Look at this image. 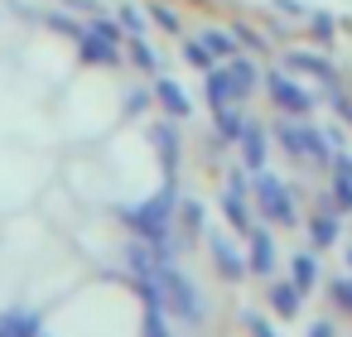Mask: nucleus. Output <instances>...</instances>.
<instances>
[{
  "instance_id": "obj_1",
  "label": "nucleus",
  "mask_w": 352,
  "mask_h": 337,
  "mask_svg": "<svg viewBox=\"0 0 352 337\" xmlns=\"http://www.w3.org/2000/svg\"><path fill=\"white\" fill-rule=\"evenodd\" d=\"M251 87H256V68H251L246 58H232L227 68H212V73H208V102H212V106L241 102V97H251Z\"/></svg>"
},
{
  "instance_id": "obj_2",
  "label": "nucleus",
  "mask_w": 352,
  "mask_h": 337,
  "mask_svg": "<svg viewBox=\"0 0 352 337\" xmlns=\"http://www.w3.org/2000/svg\"><path fill=\"white\" fill-rule=\"evenodd\" d=\"M174 207V198L169 193H160V198H150L145 207H135V212H126V226L140 236V241H155V246H164L169 241V212Z\"/></svg>"
},
{
  "instance_id": "obj_3",
  "label": "nucleus",
  "mask_w": 352,
  "mask_h": 337,
  "mask_svg": "<svg viewBox=\"0 0 352 337\" xmlns=\"http://www.w3.org/2000/svg\"><path fill=\"white\" fill-rule=\"evenodd\" d=\"M265 87H270V102H275L285 116H309V111H314V92L299 87V82H289L285 73H270Z\"/></svg>"
},
{
  "instance_id": "obj_4",
  "label": "nucleus",
  "mask_w": 352,
  "mask_h": 337,
  "mask_svg": "<svg viewBox=\"0 0 352 337\" xmlns=\"http://www.w3.org/2000/svg\"><path fill=\"white\" fill-rule=\"evenodd\" d=\"M256 198H261V207H265V217H275L280 226H289L299 212H294V202H289V193H285V183L275 178V174H261L256 178Z\"/></svg>"
},
{
  "instance_id": "obj_5",
  "label": "nucleus",
  "mask_w": 352,
  "mask_h": 337,
  "mask_svg": "<svg viewBox=\"0 0 352 337\" xmlns=\"http://www.w3.org/2000/svg\"><path fill=\"white\" fill-rule=\"evenodd\" d=\"M275 135H280V145H285L289 154H309V159H318V164L328 159V145H323V135H318L314 126H294V121H285Z\"/></svg>"
},
{
  "instance_id": "obj_6",
  "label": "nucleus",
  "mask_w": 352,
  "mask_h": 337,
  "mask_svg": "<svg viewBox=\"0 0 352 337\" xmlns=\"http://www.w3.org/2000/svg\"><path fill=\"white\" fill-rule=\"evenodd\" d=\"M299 299H304V289H299L294 279H289V284H275V289H270V308H275L280 318H294V313H299Z\"/></svg>"
},
{
  "instance_id": "obj_7",
  "label": "nucleus",
  "mask_w": 352,
  "mask_h": 337,
  "mask_svg": "<svg viewBox=\"0 0 352 337\" xmlns=\"http://www.w3.org/2000/svg\"><path fill=\"white\" fill-rule=\"evenodd\" d=\"M289 68H294V73H314V78H323V82H338V73H333L318 54H289Z\"/></svg>"
},
{
  "instance_id": "obj_8",
  "label": "nucleus",
  "mask_w": 352,
  "mask_h": 337,
  "mask_svg": "<svg viewBox=\"0 0 352 337\" xmlns=\"http://www.w3.org/2000/svg\"><path fill=\"white\" fill-rule=\"evenodd\" d=\"M241 154H246L251 169H261V164H265V130L246 126V135H241Z\"/></svg>"
},
{
  "instance_id": "obj_9",
  "label": "nucleus",
  "mask_w": 352,
  "mask_h": 337,
  "mask_svg": "<svg viewBox=\"0 0 352 337\" xmlns=\"http://www.w3.org/2000/svg\"><path fill=\"white\" fill-rule=\"evenodd\" d=\"M155 92H160V106H164L169 116H188V97H184L174 82H155Z\"/></svg>"
},
{
  "instance_id": "obj_10",
  "label": "nucleus",
  "mask_w": 352,
  "mask_h": 337,
  "mask_svg": "<svg viewBox=\"0 0 352 337\" xmlns=\"http://www.w3.org/2000/svg\"><path fill=\"white\" fill-rule=\"evenodd\" d=\"M289 270H294V284H299L304 294L318 284V260H314V255H294V265H289Z\"/></svg>"
},
{
  "instance_id": "obj_11",
  "label": "nucleus",
  "mask_w": 352,
  "mask_h": 337,
  "mask_svg": "<svg viewBox=\"0 0 352 337\" xmlns=\"http://www.w3.org/2000/svg\"><path fill=\"white\" fill-rule=\"evenodd\" d=\"M212 251H217V265H222V275H246V260H241V255H236V251H232L222 236L212 241Z\"/></svg>"
},
{
  "instance_id": "obj_12",
  "label": "nucleus",
  "mask_w": 352,
  "mask_h": 337,
  "mask_svg": "<svg viewBox=\"0 0 352 337\" xmlns=\"http://www.w3.org/2000/svg\"><path fill=\"white\" fill-rule=\"evenodd\" d=\"M270 265H275V246H270V236H256V241H251V270L265 275Z\"/></svg>"
},
{
  "instance_id": "obj_13",
  "label": "nucleus",
  "mask_w": 352,
  "mask_h": 337,
  "mask_svg": "<svg viewBox=\"0 0 352 337\" xmlns=\"http://www.w3.org/2000/svg\"><path fill=\"white\" fill-rule=\"evenodd\" d=\"M227 222L236 226V231H246L251 222H246V202H241V183L236 188H227Z\"/></svg>"
},
{
  "instance_id": "obj_14",
  "label": "nucleus",
  "mask_w": 352,
  "mask_h": 337,
  "mask_svg": "<svg viewBox=\"0 0 352 337\" xmlns=\"http://www.w3.org/2000/svg\"><path fill=\"white\" fill-rule=\"evenodd\" d=\"M0 337H39L34 318H0Z\"/></svg>"
},
{
  "instance_id": "obj_15",
  "label": "nucleus",
  "mask_w": 352,
  "mask_h": 337,
  "mask_svg": "<svg viewBox=\"0 0 352 337\" xmlns=\"http://www.w3.org/2000/svg\"><path fill=\"white\" fill-rule=\"evenodd\" d=\"M217 130H222L227 140H241V135H246V121H241L236 111H227V106H217Z\"/></svg>"
},
{
  "instance_id": "obj_16",
  "label": "nucleus",
  "mask_w": 352,
  "mask_h": 337,
  "mask_svg": "<svg viewBox=\"0 0 352 337\" xmlns=\"http://www.w3.org/2000/svg\"><path fill=\"white\" fill-rule=\"evenodd\" d=\"M333 188H338V202L352 212V159H338V183Z\"/></svg>"
},
{
  "instance_id": "obj_17",
  "label": "nucleus",
  "mask_w": 352,
  "mask_h": 337,
  "mask_svg": "<svg viewBox=\"0 0 352 337\" xmlns=\"http://www.w3.org/2000/svg\"><path fill=\"white\" fill-rule=\"evenodd\" d=\"M155 140H160L164 169H174V159H179V140H174V130H169V126H155Z\"/></svg>"
},
{
  "instance_id": "obj_18",
  "label": "nucleus",
  "mask_w": 352,
  "mask_h": 337,
  "mask_svg": "<svg viewBox=\"0 0 352 337\" xmlns=\"http://www.w3.org/2000/svg\"><path fill=\"white\" fill-rule=\"evenodd\" d=\"M188 63H193V68H203V73H212V54H208V39H203V44H188Z\"/></svg>"
},
{
  "instance_id": "obj_19",
  "label": "nucleus",
  "mask_w": 352,
  "mask_h": 337,
  "mask_svg": "<svg viewBox=\"0 0 352 337\" xmlns=\"http://www.w3.org/2000/svg\"><path fill=\"white\" fill-rule=\"evenodd\" d=\"M333 236H338V222H333V217H314V241H318V246H328Z\"/></svg>"
},
{
  "instance_id": "obj_20",
  "label": "nucleus",
  "mask_w": 352,
  "mask_h": 337,
  "mask_svg": "<svg viewBox=\"0 0 352 337\" xmlns=\"http://www.w3.org/2000/svg\"><path fill=\"white\" fill-rule=\"evenodd\" d=\"M333 303L352 313V279H347V275H342V279H333Z\"/></svg>"
},
{
  "instance_id": "obj_21",
  "label": "nucleus",
  "mask_w": 352,
  "mask_h": 337,
  "mask_svg": "<svg viewBox=\"0 0 352 337\" xmlns=\"http://www.w3.org/2000/svg\"><path fill=\"white\" fill-rule=\"evenodd\" d=\"M145 337H174V332L164 327V318H160V308L150 313V327H145Z\"/></svg>"
},
{
  "instance_id": "obj_22",
  "label": "nucleus",
  "mask_w": 352,
  "mask_h": 337,
  "mask_svg": "<svg viewBox=\"0 0 352 337\" xmlns=\"http://www.w3.org/2000/svg\"><path fill=\"white\" fill-rule=\"evenodd\" d=\"M155 20H160V25H164V30H179V20H174V10H164V5H160V10H155Z\"/></svg>"
},
{
  "instance_id": "obj_23",
  "label": "nucleus",
  "mask_w": 352,
  "mask_h": 337,
  "mask_svg": "<svg viewBox=\"0 0 352 337\" xmlns=\"http://www.w3.org/2000/svg\"><path fill=\"white\" fill-rule=\"evenodd\" d=\"M251 332H256V337H275V332H270V323H265V318H251Z\"/></svg>"
},
{
  "instance_id": "obj_24",
  "label": "nucleus",
  "mask_w": 352,
  "mask_h": 337,
  "mask_svg": "<svg viewBox=\"0 0 352 337\" xmlns=\"http://www.w3.org/2000/svg\"><path fill=\"white\" fill-rule=\"evenodd\" d=\"M314 337H333V327H328V323H318V327H314Z\"/></svg>"
}]
</instances>
